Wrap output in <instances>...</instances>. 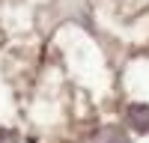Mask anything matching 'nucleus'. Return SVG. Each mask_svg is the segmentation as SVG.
I'll return each instance as SVG.
<instances>
[{
	"instance_id": "1",
	"label": "nucleus",
	"mask_w": 149,
	"mask_h": 143,
	"mask_svg": "<svg viewBox=\"0 0 149 143\" xmlns=\"http://www.w3.org/2000/svg\"><path fill=\"white\" fill-rule=\"evenodd\" d=\"M128 122L137 131H149V107L146 104H131L128 107Z\"/></svg>"
},
{
	"instance_id": "2",
	"label": "nucleus",
	"mask_w": 149,
	"mask_h": 143,
	"mask_svg": "<svg viewBox=\"0 0 149 143\" xmlns=\"http://www.w3.org/2000/svg\"><path fill=\"white\" fill-rule=\"evenodd\" d=\"M93 143H125V137L119 134V131H113V128H104L102 134H98Z\"/></svg>"
}]
</instances>
